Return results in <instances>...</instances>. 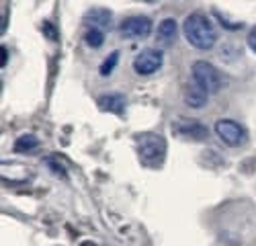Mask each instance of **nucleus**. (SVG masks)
<instances>
[{
  "label": "nucleus",
  "mask_w": 256,
  "mask_h": 246,
  "mask_svg": "<svg viewBox=\"0 0 256 246\" xmlns=\"http://www.w3.org/2000/svg\"><path fill=\"white\" fill-rule=\"evenodd\" d=\"M182 98H184V105L190 107V109H203L207 105V98H209V92L197 84V82L190 78L186 84H184V92H182Z\"/></svg>",
  "instance_id": "8"
},
{
  "label": "nucleus",
  "mask_w": 256,
  "mask_h": 246,
  "mask_svg": "<svg viewBox=\"0 0 256 246\" xmlns=\"http://www.w3.org/2000/svg\"><path fill=\"white\" fill-rule=\"evenodd\" d=\"M190 78H193L197 84H201L209 94L220 92L226 86V78L222 76V72L218 68H213L205 60H199L193 64V68H190Z\"/></svg>",
  "instance_id": "3"
},
{
  "label": "nucleus",
  "mask_w": 256,
  "mask_h": 246,
  "mask_svg": "<svg viewBox=\"0 0 256 246\" xmlns=\"http://www.w3.org/2000/svg\"><path fill=\"white\" fill-rule=\"evenodd\" d=\"M158 44L162 46H172L176 37H178V27H176V20L174 18H162V23L158 25Z\"/></svg>",
  "instance_id": "11"
},
{
  "label": "nucleus",
  "mask_w": 256,
  "mask_h": 246,
  "mask_svg": "<svg viewBox=\"0 0 256 246\" xmlns=\"http://www.w3.org/2000/svg\"><path fill=\"white\" fill-rule=\"evenodd\" d=\"M152 31V18L144 16V14H136V16H127L123 23L119 25V33L125 39H144Z\"/></svg>",
  "instance_id": "5"
},
{
  "label": "nucleus",
  "mask_w": 256,
  "mask_h": 246,
  "mask_svg": "<svg viewBox=\"0 0 256 246\" xmlns=\"http://www.w3.org/2000/svg\"><path fill=\"white\" fill-rule=\"evenodd\" d=\"M0 56H2V62H0V66H6V60H8V50H6V46H2L0 48Z\"/></svg>",
  "instance_id": "16"
},
{
  "label": "nucleus",
  "mask_w": 256,
  "mask_h": 246,
  "mask_svg": "<svg viewBox=\"0 0 256 246\" xmlns=\"http://www.w3.org/2000/svg\"><path fill=\"white\" fill-rule=\"evenodd\" d=\"M216 134L224 144H228L232 148L240 146V144L246 140V130L234 119H220L216 123Z\"/></svg>",
  "instance_id": "6"
},
{
  "label": "nucleus",
  "mask_w": 256,
  "mask_h": 246,
  "mask_svg": "<svg viewBox=\"0 0 256 246\" xmlns=\"http://www.w3.org/2000/svg\"><path fill=\"white\" fill-rule=\"evenodd\" d=\"M246 41H248V46H250V50L256 54V27H252L250 31H248V37H246Z\"/></svg>",
  "instance_id": "15"
},
{
  "label": "nucleus",
  "mask_w": 256,
  "mask_h": 246,
  "mask_svg": "<svg viewBox=\"0 0 256 246\" xmlns=\"http://www.w3.org/2000/svg\"><path fill=\"white\" fill-rule=\"evenodd\" d=\"M164 64V54L160 50H154V48H148V50H142L136 60H134V70L136 74L140 76H150L154 72H158Z\"/></svg>",
  "instance_id": "4"
},
{
  "label": "nucleus",
  "mask_w": 256,
  "mask_h": 246,
  "mask_svg": "<svg viewBox=\"0 0 256 246\" xmlns=\"http://www.w3.org/2000/svg\"><path fill=\"white\" fill-rule=\"evenodd\" d=\"M96 105L106 111V113H115V115H123L125 113V105H127V100L123 94L119 92H106V94H100L96 98Z\"/></svg>",
  "instance_id": "10"
},
{
  "label": "nucleus",
  "mask_w": 256,
  "mask_h": 246,
  "mask_svg": "<svg viewBox=\"0 0 256 246\" xmlns=\"http://www.w3.org/2000/svg\"><path fill=\"white\" fill-rule=\"evenodd\" d=\"M182 33L188 44L201 52L211 50L218 41L216 25H213V20L203 12H190L182 23Z\"/></svg>",
  "instance_id": "1"
},
{
  "label": "nucleus",
  "mask_w": 256,
  "mask_h": 246,
  "mask_svg": "<svg viewBox=\"0 0 256 246\" xmlns=\"http://www.w3.org/2000/svg\"><path fill=\"white\" fill-rule=\"evenodd\" d=\"M117 62H119V52H113V54H109V56L104 58V62H102V64H100V70H98V72H100L102 76H109V74L115 70Z\"/></svg>",
  "instance_id": "14"
},
{
  "label": "nucleus",
  "mask_w": 256,
  "mask_h": 246,
  "mask_svg": "<svg viewBox=\"0 0 256 246\" xmlns=\"http://www.w3.org/2000/svg\"><path fill=\"white\" fill-rule=\"evenodd\" d=\"M39 148V140L35 138V134H23L14 140V152H37Z\"/></svg>",
  "instance_id": "13"
},
{
  "label": "nucleus",
  "mask_w": 256,
  "mask_h": 246,
  "mask_svg": "<svg viewBox=\"0 0 256 246\" xmlns=\"http://www.w3.org/2000/svg\"><path fill=\"white\" fill-rule=\"evenodd\" d=\"M106 39V33L100 31V29H94V27H84V33H82V41L86 44L90 50H98Z\"/></svg>",
  "instance_id": "12"
},
{
  "label": "nucleus",
  "mask_w": 256,
  "mask_h": 246,
  "mask_svg": "<svg viewBox=\"0 0 256 246\" xmlns=\"http://www.w3.org/2000/svg\"><path fill=\"white\" fill-rule=\"evenodd\" d=\"M136 150L144 166L148 168H158L166 158V140L160 134L154 132H144L136 136Z\"/></svg>",
  "instance_id": "2"
},
{
  "label": "nucleus",
  "mask_w": 256,
  "mask_h": 246,
  "mask_svg": "<svg viewBox=\"0 0 256 246\" xmlns=\"http://www.w3.org/2000/svg\"><path fill=\"white\" fill-rule=\"evenodd\" d=\"M6 25H8V10L2 8V33L6 31Z\"/></svg>",
  "instance_id": "17"
},
{
  "label": "nucleus",
  "mask_w": 256,
  "mask_h": 246,
  "mask_svg": "<svg viewBox=\"0 0 256 246\" xmlns=\"http://www.w3.org/2000/svg\"><path fill=\"white\" fill-rule=\"evenodd\" d=\"M111 10L106 8H90L86 14H84V27H94V29H100V31H109L111 29Z\"/></svg>",
  "instance_id": "9"
},
{
  "label": "nucleus",
  "mask_w": 256,
  "mask_h": 246,
  "mask_svg": "<svg viewBox=\"0 0 256 246\" xmlns=\"http://www.w3.org/2000/svg\"><path fill=\"white\" fill-rule=\"evenodd\" d=\"M172 132L184 140H190V142H203L209 138V130L203 126L201 121H195V119H178L172 123Z\"/></svg>",
  "instance_id": "7"
}]
</instances>
